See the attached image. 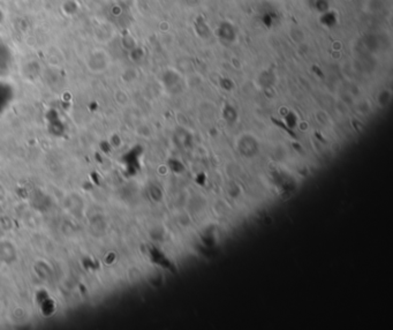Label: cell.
<instances>
[{
    "mask_svg": "<svg viewBox=\"0 0 393 330\" xmlns=\"http://www.w3.org/2000/svg\"><path fill=\"white\" fill-rule=\"evenodd\" d=\"M111 65L109 52L103 47L93 49L86 57V66L90 73L102 74L107 71Z\"/></svg>",
    "mask_w": 393,
    "mask_h": 330,
    "instance_id": "6da1fadb",
    "label": "cell"
},
{
    "mask_svg": "<svg viewBox=\"0 0 393 330\" xmlns=\"http://www.w3.org/2000/svg\"><path fill=\"white\" fill-rule=\"evenodd\" d=\"M3 234H4V231H3V226H2V224H0V239H2V238H3Z\"/></svg>",
    "mask_w": 393,
    "mask_h": 330,
    "instance_id": "8992f818",
    "label": "cell"
},
{
    "mask_svg": "<svg viewBox=\"0 0 393 330\" xmlns=\"http://www.w3.org/2000/svg\"><path fill=\"white\" fill-rule=\"evenodd\" d=\"M4 266H5V263H4V262H3V260H2V259H0V270H2V269H3V267H4Z\"/></svg>",
    "mask_w": 393,
    "mask_h": 330,
    "instance_id": "52a82bcc",
    "label": "cell"
},
{
    "mask_svg": "<svg viewBox=\"0 0 393 330\" xmlns=\"http://www.w3.org/2000/svg\"><path fill=\"white\" fill-rule=\"evenodd\" d=\"M114 101H116L118 105L125 106L127 105V103H128L129 97L126 91H124L122 89H118L116 93H114Z\"/></svg>",
    "mask_w": 393,
    "mask_h": 330,
    "instance_id": "277c9868",
    "label": "cell"
},
{
    "mask_svg": "<svg viewBox=\"0 0 393 330\" xmlns=\"http://www.w3.org/2000/svg\"><path fill=\"white\" fill-rule=\"evenodd\" d=\"M113 36V29L109 23H102L95 30V38L99 43H106Z\"/></svg>",
    "mask_w": 393,
    "mask_h": 330,
    "instance_id": "3957f363",
    "label": "cell"
},
{
    "mask_svg": "<svg viewBox=\"0 0 393 330\" xmlns=\"http://www.w3.org/2000/svg\"><path fill=\"white\" fill-rule=\"evenodd\" d=\"M0 259L5 265H12L19 259L18 249L11 240L0 239Z\"/></svg>",
    "mask_w": 393,
    "mask_h": 330,
    "instance_id": "7a4b0ae2",
    "label": "cell"
},
{
    "mask_svg": "<svg viewBox=\"0 0 393 330\" xmlns=\"http://www.w3.org/2000/svg\"><path fill=\"white\" fill-rule=\"evenodd\" d=\"M5 195H6V194H5V190H4L3 186H0V201H2L3 199L5 197Z\"/></svg>",
    "mask_w": 393,
    "mask_h": 330,
    "instance_id": "5b68a950",
    "label": "cell"
},
{
    "mask_svg": "<svg viewBox=\"0 0 393 330\" xmlns=\"http://www.w3.org/2000/svg\"><path fill=\"white\" fill-rule=\"evenodd\" d=\"M0 309H2V303H0Z\"/></svg>",
    "mask_w": 393,
    "mask_h": 330,
    "instance_id": "ba28073f",
    "label": "cell"
}]
</instances>
